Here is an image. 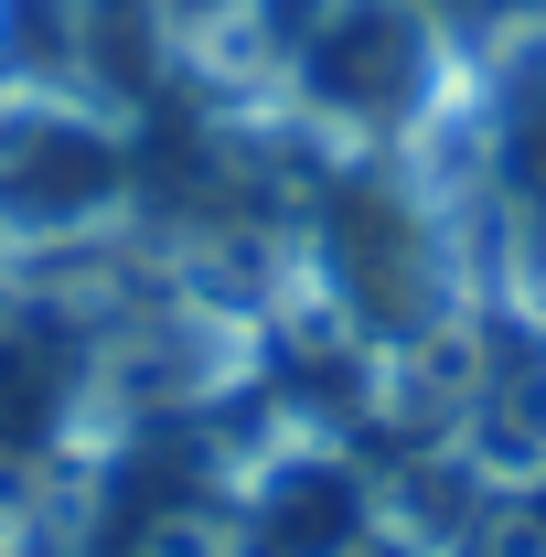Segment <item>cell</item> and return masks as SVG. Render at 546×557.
Returning <instances> with one entry per match:
<instances>
[{"instance_id":"6da1fadb","label":"cell","mask_w":546,"mask_h":557,"mask_svg":"<svg viewBox=\"0 0 546 557\" xmlns=\"http://www.w3.org/2000/svg\"><path fill=\"white\" fill-rule=\"evenodd\" d=\"M119 205V139L75 108H0V225L44 236V225H86Z\"/></svg>"},{"instance_id":"7a4b0ae2","label":"cell","mask_w":546,"mask_h":557,"mask_svg":"<svg viewBox=\"0 0 546 557\" xmlns=\"http://www.w3.org/2000/svg\"><path fill=\"white\" fill-rule=\"evenodd\" d=\"M322 11H333V0H258V22H269L278 44H300V33H311Z\"/></svg>"}]
</instances>
